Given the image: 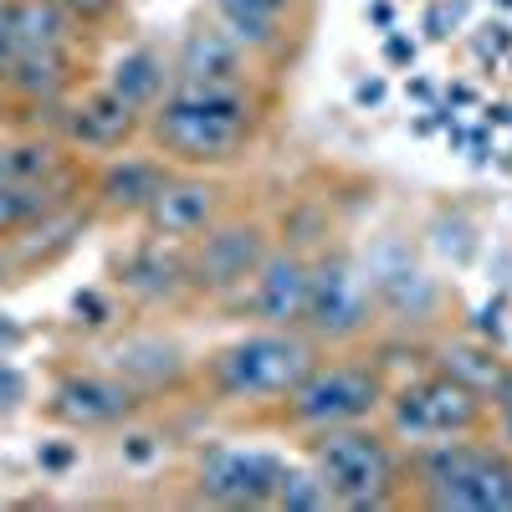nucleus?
Instances as JSON below:
<instances>
[{"label": "nucleus", "mask_w": 512, "mask_h": 512, "mask_svg": "<svg viewBox=\"0 0 512 512\" xmlns=\"http://www.w3.org/2000/svg\"><path fill=\"white\" fill-rule=\"evenodd\" d=\"M262 134V98L251 82H185L175 77L169 93L144 113V139L175 169H226L246 159Z\"/></svg>", "instance_id": "f257e3e1"}, {"label": "nucleus", "mask_w": 512, "mask_h": 512, "mask_svg": "<svg viewBox=\"0 0 512 512\" xmlns=\"http://www.w3.org/2000/svg\"><path fill=\"white\" fill-rule=\"evenodd\" d=\"M323 359V344L308 328H267L256 323L231 344L210 349L195 364V384L216 405H282L297 379Z\"/></svg>", "instance_id": "f03ea898"}, {"label": "nucleus", "mask_w": 512, "mask_h": 512, "mask_svg": "<svg viewBox=\"0 0 512 512\" xmlns=\"http://www.w3.org/2000/svg\"><path fill=\"white\" fill-rule=\"evenodd\" d=\"M405 477V492L436 512H512V451L492 431L410 446Z\"/></svg>", "instance_id": "7ed1b4c3"}, {"label": "nucleus", "mask_w": 512, "mask_h": 512, "mask_svg": "<svg viewBox=\"0 0 512 512\" xmlns=\"http://www.w3.org/2000/svg\"><path fill=\"white\" fill-rule=\"evenodd\" d=\"M308 466L328 487L333 507L349 512H379L395 507L410 487L405 477V446L374 420L333 425V431L308 436Z\"/></svg>", "instance_id": "20e7f679"}, {"label": "nucleus", "mask_w": 512, "mask_h": 512, "mask_svg": "<svg viewBox=\"0 0 512 512\" xmlns=\"http://www.w3.org/2000/svg\"><path fill=\"white\" fill-rule=\"evenodd\" d=\"M384 384L379 364L369 359H318L297 390L282 400V425L297 436L313 431H333V425H354V420H374L384 410Z\"/></svg>", "instance_id": "39448f33"}, {"label": "nucleus", "mask_w": 512, "mask_h": 512, "mask_svg": "<svg viewBox=\"0 0 512 512\" xmlns=\"http://www.w3.org/2000/svg\"><path fill=\"white\" fill-rule=\"evenodd\" d=\"M384 431H390L405 451L441 441V436H472L487 431V395L466 390L451 374L431 369L420 379H405L400 390L384 395Z\"/></svg>", "instance_id": "423d86ee"}, {"label": "nucleus", "mask_w": 512, "mask_h": 512, "mask_svg": "<svg viewBox=\"0 0 512 512\" xmlns=\"http://www.w3.org/2000/svg\"><path fill=\"white\" fill-rule=\"evenodd\" d=\"M272 251V236L262 221L251 216H221L205 236L185 246V267H190V292L195 297H216V303H236L246 282L256 277L262 256Z\"/></svg>", "instance_id": "0eeeda50"}, {"label": "nucleus", "mask_w": 512, "mask_h": 512, "mask_svg": "<svg viewBox=\"0 0 512 512\" xmlns=\"http://www.w3.org/2000/svg\"><path fill=\"white\" fill-rule=\"evenodd\" d=\"M303 328L318 344H359L374 328V277L354 267V256L333 251L313 262V292Z\"/></svg>", "instance_id": "6e6552de"}, {"label": "nucleus", "mask_w": 512, "mask_h": 512, "mask_svg": "<svg viewBox=\"0 0 512 512\" xmlns=\"http://www.w3.org/2000/svg\"><path fill=\"white\" fill-rule=\"evenodd\" d=\"M287 461L267 446H210L195 461V502L210 507H272Z\"/></svg>", "instance_id": "1a4fd4ad"}, {"label": "nucleus", "mask_w": 512, "mask_h": 512, "mask_svg": "<svg viewBox=\"0 0 512 512\" xmlns=\"http://www.w3.org/2000/svg\"><path fill=\"white\" fill-rule=\"evenodd\" d=\"M149 400L134 390L128 379H118L113 369L93 364V369H67L52 395H47V420L67 425V431H113L128 425Z\"/></svg>", "instance_id": "9d476101"}, {"label": "nucleus", "mask_w": 512, "mask_h": 512, "mask_svg": "<svg viewBox=\"0 0 512 512\" xmlns=\"http://www.w3.org/2000/svg\"><path fill=\"white\" fill-rule=\"evenodd\" d=\"M308 292H313V256L303 246H272L262 256L256 277L246 282V292L236 303L246 308L251 323H267V328H303L308 318Z\"/></svg>", "instance_id": "9b49d317"}, {"label": "nucleus", "mask_w": 512, "mask_h": 512, "mask_svg": "<svg viewBox=\"0 0 512 512\" xmlns=\"http://www.w3.org/2000/svg\"><path fill=\"white\" fill-rule=\"evenodd\" d=\"M226 185L210 175V169H175L164 180V190L149 200L144 210V231L159 236V241H175V246H190L195 236H205L226 216Z\"/></svg>", "instance_id": "f8f14e48"}, {"label": "nucleus", "mask_w": 512, "mask_h": 512, "mask_svg": "<svg viewBox=\"0 0 512 512\" xmlns=\"http://www.w3.org/2000/svg\"><path fill=\"white\" fill-rule=\"evenodd\" d=\"M57 139L72 154H88V159H108L118 149H134V139H144V113L128 108L118 93H108L103 82L88 93H72L57 123Z\"/></svg>", "instance_id": "ddd939ff"}, {"label": "nucleus", "mask_w": 512, "mask_h": 512, "mask_svg": "<svg viewBox=\"0 0 512 512\" xmlns=\"http://www.w3.org/2000/svg\"><path fill=\"white\" fill-rule=\"evenodd\" d=\"M103 369H113L118 379H128L144 400L154 395H180L195 384V364L190 354L180 349V338H169V333H123L118 344L103 354Z\"/></svg>", "instance_id": "4468645a"}, {"label": "nucleus", "mask_w": 512, "mask_h": 512, "mask_svg": "<svg viewBox=\"0 0 512 512\" xmlns=\"http://www.w3.org/2000/svg\"><path fill=\"white\" fill-rule=\"evenodd\" d=\"M175 175V164L154 149H118L93 169V210L98 216H118V221H139L149 200L164 190V180Z\"/></svg>", "instance_id": "2eb2a0df"}, {"label": "nucleus", "mask_w": 512, "mask_h": 512, "mask_svg": "<svg viewBox=\"0 0 512 512\" xmlns=\"http://www.w3.org/2000/svg\"><path fill=\"white\" fill-rule=\"evenodd\" d=\"M123 297H134L139 308H180L190 292V267H185V246L144 236L139 246H128L113 267Z\"/></svg>", "instance_id": "dca6fc26"}, {"label": "nucleus", "mask_w": 512, "mask_h": 512, "mask_svg": "<svg viewBox=\"0 0 512 512\" xmlns=\"http://www.w3.org/2000/svg\"><path fill=\"white\" fill-rule=\"evenodd\" d=\"M88 52L82 47H57V52H16L11 67L0 72V88L16 108H41V103H67L82 88Z\"/></svg>", "instance_id": "f3484780"}, {"label": "nucleus", "mask_w": 512, "mask_h": 512, "mask_svg": "<svg viewBox=\"0 0 512 512\" xmlns=\"http://www.w3.org/2000/svg\"><path fill=\"white\" fill-rule=\"evenodd\" d=\"M169 62H175V77H185V82H251V57L216 21L185 31L180 52Z\"/></svg>", "instance_id": "a211bd4d"}, {"label": "nucleus", "mask_w": 512, "mask_h": 512, "mask_svg": "<svg viewBox=\"0 0 512 512\" xmlns=\"http://www.w3.org/2000/svg\"><path fill=\"white\" fill-rule=\"evenodd\" d=\"M72 185H77V175H62V180H0V246H11L31 226H41L47 216L67 210Z\"/></svg>", "instance_id": "6ab92c4d"}, {"label": "nucleus", "mask_w": 512, "mask_h": 512, "mask_svg": "<svg viewBox=\"0 0 512 512\" xmlns=\"http://www.w3.org/2000/svg\"><path fill=\"white\" fill-rule=\"evenodd\" d=\"M169 82H175V62H169L159 47H123L113 62H108V72H103V88L108 93H118L128 108H139V113H149L164 93H169Z\"/></svg>", "instance_id": "aec40b11"}, {"label": "nucleus", "mask_w": 512, "mask_h": 512, "mask_svg": "<svg viewBox=\"0 0 512 512\" xmlns=\"http://www.w3.org/2000/svg\"><path fill=\"white\" fill-rule=\"evenodd\" d=\"M11 41L16 52H57V47H82L88 26L62 0H11Z\"/></svg>", "instance_id": "412c9836"}, {"label": "nucleus", "mask_w": 512, "mask_h": 512, "mask_svg": "<svg viewBox=\"0 0 512 512\" xmlns=\"http://www.w3.org/2000/svg\"><path fill=\"white\" fill-rule=\"evenodd\" d=\"M436 369L451 374L456 384H466V390H477V395H492V384L502 374V359L482 344H472V338H451V344H441L436 354Z\"/></svg>", "instance_id": "4be33fe9"}, {"label": "nucleus", "mask_w": 512, "mask_h": 512, "mask_svg": "<svg viewBox=\"0 0 512 512\" xmlns=\"http://www.w3.org/2000/svg\"><path fill=\"white\" fill-rule=\"evenodd\" d=\"M272 507H333V497H328V487L318 482V472L308 466V472H282V482H277V497H272Z\"/></svg>", "instance_id": "5701e85b"}, {"label": "nucleus", "mask_w": 512, "mask_h": 512, "mask_svg": "<svg viewBox=\"0 0 512 512\" xmlns=\"http://www.w3.org/2000/svg\"><path fill=\"white\" fill-rule=\"evenodd\" d=\"M487 431L512 451V364H502L492 395H487Z\"/></svg>", "instance_id": "b1692460"}, {"label": "nucleus", "mask_w": 512, "mask_h": 512, "mask_svg": "<svg viewBox=\"0 0 512 512\" xmlns=\"http://www.w3.org/2000/svg\"><path fill=\"white\" fill-rule=\"evenodd\" d=\"M62 6L88 26V31H103V26H113L118 21V11H123V0H62Z\"/></svg>", "instance_id": "393cba45"}, {"label": "nucleus", "mask_w": 512, "mask_h": 512, "mask_svg": "<svg viewBox=\"0 0 512 512\" xmlns=\"http://www.w3.org/2000/svg\"><path fill=\"white\" fill-rule=\"evenodd\" d=\"M26 400V374L11 364V354H0V415H11Z\"/></svg>", "instance_id": "a878e982"}, {"label": "nucleus", "mask_w": 512, "mask_h": 512, "mask_svg": "<svg viewBox=\"0 0 512 512\" xmlns=\"http://www.w3.org/2000/svg\"><path fill=\"white\" fill-rule=\"evenodd\" d=\"M303 0H205V11H267V16H292Z\"/></svg>", "instance_id": "bb28decb"}, {"label": "nucleus", "mask_w": 512, "mask_h": 512, "mask_svg": "<svg viewBox=\"0 0 512 512\" xmlns=\"http://www.w3.org/2000/svg\"><path fill=\"white\" fill-rule=\"evenodd\" d=\"M16 57V41H11V0H0V72L11 67Z\"/></svg>", "instance_id": "cd10ccee"}, {"label": "nucleus", "mask_w": 512, "mask_h": 512, "mask_svg": "<svg viewBox=\"0 0 512 512\" xmlns=\"http://www.w3.org/2000/svg\"><path fill=\"white\" fill-rule=\"evenodd\" d=\"M16 344H21V328H16L11 318H0V354H11Z\"/></svg>", "instance_id": "c85d7f7f"}, {"label": "nucleus", "mask_w": 512, "mask_h": 512, "mask_svg": "<svg viewBox=\"0 0 512 512\" xmlns=\"http://www.w3.org/2000/svg\"><path fill=\"white\" fill-rule=\"evenodd\" d=\"M0 128H11V98H6V88H0Z\"/></svg>", "instance_id": "c756f323"}, {"label": "nucleus", "mask_w": 512, "mask_h": 512, "mask_svg": "<svg viewBox=\"0 0 512 512\" xmlns=\"http://www.w3.org/2000/svg\"><path fill=\"white\" fill-rule=\"evenodd\" d=\"M0 180H6V169H0Z\"/></svg>", "instance_id": "7c9ffc66"}]
</instances>
